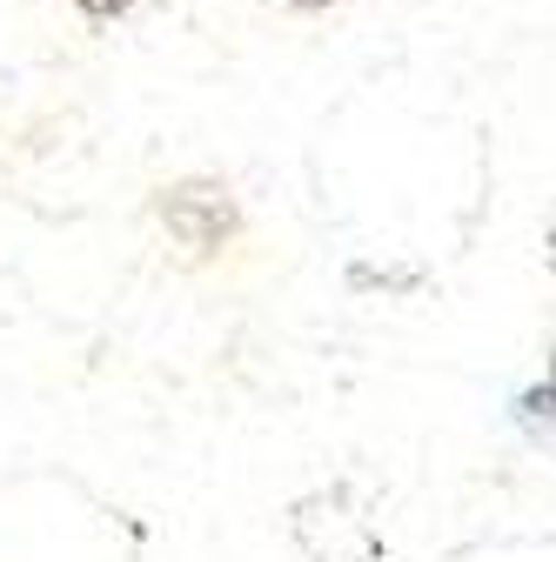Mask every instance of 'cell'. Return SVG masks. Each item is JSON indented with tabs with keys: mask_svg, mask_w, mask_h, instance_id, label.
I'll list each match as a JSON object with an SVG mask.
<instances>
[{
	"mask_svg": "<svg viewBox=\"0 0 556 562\" xmlns=\"http://www.w3.org/2000/svg\"><path fill=\"white\" fill-rule=\"evenodd\" d=\"M523 422H530L536 436H543V429H556V395H530V402H523Z\"/></svg>",
	"mask_w": 556,
	"mask_h": 562,
	"instance_id": "1",
	"label": "cell"
}]
</instances>
